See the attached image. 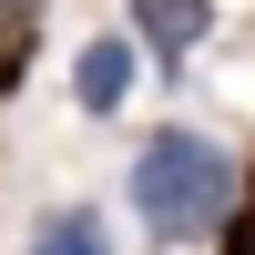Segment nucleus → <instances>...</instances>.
<instances>
[{
	"mask_svg": "<svg viewBox=\"0 0 255 255\" xmlns=\"http://www.w3.org/2000/svg\"><path fill=\"white\" fill-rule=\"evenodd\" d=\"M133 204H143V235L153 245H194V235H215L225 215H235V163H225V143H204V133H153L133 153Z\"/></svg>",
	"mask_w": 255,
	"mask_h": 255,
	"instance_id": "obj_1",
	"label": "nucleus"
},
{
	"mask_svg": "<svg viewBox=\"0 0 255 255\" xmlns=\"http://www.w3.org/2000/svg\"><path fill=\"white\" fill-rule=\"evenodd\" d=\"M204 31H215V0H133V41L153 61H184Z\"/></svg>",
	"mask_w": 255,
	"mask_h": 255,
	"instance_id": "obj_2",
	"label": "nucleus"
},
{
	"mask_svg": "<svg viewBox=\"0 0 255 255\" xmlns=\"http://www.w3.org/2000/svg\"><path fill=\"white\" fill-rule=\"evenodd\" d=\"M72 92H82V113H123V92H133V41H92L82 72H72Z\"/></svg>",
	"mask_w": 255,
	"mask_h": 255,
	"instance_id": "obj_3",
	"label": "nucleus"
},
{
	"mask_svg": "<svg viewBox=\"0 0 255 255\" xmlns=\"http://www.w3.org/2000/svg\"><path fill=\"white\" fill-rule=\"evenodd\" d=\"M31 255H113V235H102V215H92V204H61V215H41Z\"/></svg>",
	"mask_w": 255,
	"mask_h": 255,
	"instance_id": "obj_4",
	"label": "nucleus"
}]
</instances>
